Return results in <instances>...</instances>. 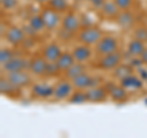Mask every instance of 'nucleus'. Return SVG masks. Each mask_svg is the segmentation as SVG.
Masks as SVG:
<instances>
[{
    "mask_svg": "<svg viewBox=\"0 0 147 138\" xmlns=\"http://www.w3.org/2000/svg\"><path fill=\"white\" fill-rule=\"evenodd\" d=\"M120 10H130L134 0H114Z\"/></svg>",
    "mask_w": 147,
    "mask_h": 138,
    "instance_id": "2f4dec72",
    "label": "nucleus"
},
{
    "mask_svg": "<svg viewBox=\"0 0 147 138\" xmlns=\"http://www.w3.org/2000/svg\"><path fill=\"white\" fill-rule=\"evenodd\" d=\"M132 73H134V67L127 66V64H119V66L113 70L114 77H115L118 80H121L123 78L130 75Z\"/></svg>",
    "mask_w": 147,
    "mask_h": 138,
    "instance_id": "393cba45",
    "label": "nucleus"
},
{
    "mask_svg": "<svg viewBox=\"0 0 147 138\" xmlns=\"http://www.w3.org/2000/svg\"><path fill=\"white\" fill-rule=\"evenodd\" d=\"M69 104H74V105H82L88 102L87 99V91L86 90H81V89H75L72 91V94L70 95V98L67 99Z\"/></svg>",
    "mask_w": 147,
    "mask_h": 138,
    "instance_id": "b1692460",
    "label": "nucleus"
},
{
    "mask_svg": "<svg viewBox=\"0 0 147 138\" xmlns=\"http://www.w3.org/2000/svg\"><path fill=\"white\" fill-rule=\"evenodd\" d=\"M100 11L108 19H117V16L119 15V12L121 10L118 8L114 0H105V3L100 8Z\"/></svg>",
    "mask_w": 147,
    "mask_h": 138,
    "instance_id": "6ab92c4d",
    "label": "nucleus"
},
{
    "mask_svg": "<svg viewBox=\"0 0 147 138\" xmlns=\"http://www.w3.org/2000/svg\"><path fill=\"white\" fill-rule=\"evenodd\" d=\"M16 54H15V52H13L12 49H10V48H1L0 49V64H5L6 62H9L11 58H13Z\"/></svg>",
    "mask_w": 147,
    "mask_h": 138,
    "instance_id": "cd10ccee",
    "label": "nucleus"
},
{
    "mask_svg": "<svg viewBox=\"0 0 147 138\" xmlns=\"http://www.w3.org/2000/svg\"><path fill=\"white\" fill-rule=\"evenodd\" d=\"M115 20L117 24L124 30H130L135 25V15L130 10H121Z\"/></svg>",
    "mask_w": 147,
    "mask_h": 138,
    "instance_id": "a211bd4d",
    "label": "nucleus"
},
{
    "mask_svg": "<svg viewBox=\"0 0 147 138\" xmlns=\"http://www.w3.org/2000/svg\"><path fill=\"white\" fill-rule=\"evenodd\" d=\"M85 72H86V63L75 62L66 72H64V75H65L66 79L72 80L74 78L79 77L80 74H82V73H85Z\"/></svg>",
    "mask_w": 147,
    "mask_h": 138,
    "instance_id": "5701e85b",
    "label": "nucleus"
},
{
    "mask_svg": "<svg viewBox=\"0 0 147 138\" xmlns=\"http://www.w3.org/2000/svg\"><path fill=\"white\" fill-rule=\"evenodd\" d=\"M30 64H31V59L26 58V57L15 56L9 62L3 64L1 69H3V72H5V73L18 72V70H30Z\"/></svg>",
    "mask_w": 147,
    "mask_h": 138,
    "instance_id": "0eeeda50",
    "label": "nucleus"
},
{
    "mask_svg": "<svg viewBox=\"0 0 147 138\" xmlns=\"http://www.w3.org/2000/svg\"><path fill=\"white\" fill-rule=\"evenodd\" d=\"M134 38L147 43V26H137L134 30Z\"/></svg>",
    "mask_w": 147,
    "mask_h": 138,
    "instance_id": "c85d7f7f",
    "label": "nucleus"
},
{
    "mask_svg": "<svg viewBox=\"0 0 147 138\" xmlns=\"http://www.w3.org/2000/svg\"><path fill=\"white\" fill-rule=\"evenodd\" d=\"M33 1L38 3V4H48L49 0H33Z\"/></svg>",
    "mask_w": 147,
    "mask_h": 138,
    "instance_id": "e433bc0d",
    "label": "nucleus"
},
{
    "mask_svg": "<svg viewBox=\"0 0 147 138\" xmlns=\"http://www.w3.org/2000/svg\"><path fill=\"white\" fill-rule=\"evenodd\" d=\"M87 99L88 102H93V104H100V102H105L107 99L109 98L108 95V90L105 88V85H97V86H92V88L87 89Z\"/></svg>",
    "mask_w": 147,
    "mask_h": 138,
    "instance_id": "ddd939ff",
    "label": "nucleus"
},
{
    "mask_svg": "<svg viewBox=\"0 0 147 138\" xmlns=\"http://www.w3.org/2000/svg\"><path fill=\"white\" fill-rule=\"evenodd\" d=\"M140 59H141V62H142V64L144 66H147V47H146V49L142 52V54L139 57Z\"/></svg>",
    "mask_w": 147,
    "mask_h": 138,
    "instance_id": "c9c22d12",
    "label": "nucleus"
},
{
    "mask_svg": "<svg viewBox=\"0 0 147 138\" xmlns=\"http://www.w3.org/2000/svg\"><path fill=\"white\" fill-rule=\"evenodd\" d=\"M137 69V72H139V77L141 78L142 80H147V69L146 68H142V67H139V68H136Z\"/></svg>",
    "mask_w": 147,
    "mask_h": 138,
    "instance_id": "473e14b6",
    "label": "nucleus"
},
{
    "mask_svg": "<svg viewBox=\"0 0 147 138\" xmlns=\"http://www.w3.org/2000/svg\"><path fill=\"white\" fill-rule=\"evenodd\" d=\"M72 54L76 62L79 63H87L92 58V49L91 46H87L84 43H80L74 47Z\"/></svg>",
    "mask_w": 147,
    "mask_h": 138,
    "instance_id": "dca6fc26",
    "label": "nucleus"
},
{
    "mask_svg": "<svg viewBox=\"0 0 147 138\" xmlns=\"http://www.w3.org/2000/svg\"><path fill=\"white\" fill-rule=\"evenodd\" d=\"M0 4H1L3 10H13L17 6V0H0Z\"/></svg>",
    "mask_w": 147,
    "mask_h": 138,
    "instance_id": "7c9ffc66",
    "label": "nucleus"
},
{
    "mask_svg": "<svg viewBox=\"0 0 147 138\" xmlns=\"http://www.w3.org/2000/svg\"><path fill=\"white\" fill-rule=\"evenodd\" d=\"M146 49V43L137 38H132L127 44V53L131 57H140Z\"/></svg>",
    "mask_w": 147,
    "mask_h": 138,
    "instance_id": "aec40b11",
    "label": "nucleus"
},
{
    "mask_svg": "<svg viewBox=\"0 0 147 138\" xmlns=\"http://www.w3.org/2000/svg\"><path fill=\"white\" fill-rule=\"evenodd\" d=\"M91 5H93V6H96V8H102V5L105 3V0H87Z\"/></svg>",
    "mask_w": 147,
    "mask_h": 138,
    "instance_id": "72a5a7b5",
    "label": "nucleus"
},
{
    "mask_svg": "<svg viewBox=\"0 0 147 138\" xmlns=\"http://www.w3.org/2000/svg\"><path fill=\"white\" fill-rule=\"evenodd\" d=\"M61 30L71 35L79 32L81 30V19L72 11L66 12L61 21Z\"/></svg>",
    "mask_w": 147,
    "mask_h": 138,
    "instance_id": "6e6552de",
    "label": "nucleus"
},
{
    "mask_svg": "<svg viewBox=\"0 0 147 138\" xmlns=\"http://www.w3.org/2000/svg\"><path fill=\"white\" fill-rule=\"evenodd\" d=\"M75 90L74 88L71 80L69 79H63V80H59L57 84L54 85V95H53V99L55 101H64V100H67L70 98V95L72 94V91Z\"/></svg>",
    "mask_w": 147,
    "mask_h": 138,
    "instance_id": "39448f33",
    "label": "nucleus"
},
{
    "mask_svg": "<svg viewBox=\"0 0 147 138\" xmlns=\"http://www.w3.org/2000/svg\"><path fill=\"white\" fill-rule=\"evenodd\" d=\"M100 77H92L91 74H88L87 72L82 73L79 77L74 78L71 80L72 85L75 89H81V90H87L92 88V86H97L100 85Z\"/></svg>",
    "mask_w": 147,
    "mask_h": 138,
    "instance_id": "423d86ee",
    "label": "nucleus"
},
{
    "mask_svg": "<svg viewBox=\"0 0 147 138\" xmlns=\"http://www.w3.org/2000/svg\"><path fill=\"white\" fill-rule=\"evenodd\" d=\"M18 90L20 89L16 88L6 77H1V79H0V93H1V95L13 96Z\"/></svg>",
    "mask_w": 147,
    "mask_h": 138,
    "instance_id": "4be33fe9",
    "label": "nucleus"
},
{
    "mask_svg": "<svg viewBox=\"0 0 147 138\" xmlns=\"http://www.w3.org/2000/svg\"><path fill=\"white\" fill-rule=\"evenodd\" d=\"M28 25L36 32H43L44 30H47L45 24H44V21H43V17L40 16V14H38V15H32L30 19H28Z\"/></svg>",
    "mask_w": 147,
    "mask_h": 138,
    "instance_id": "a878e982",
    "label": "nucleus"
},
{
    "mask_svg": "<svg viewBox=\"0 0 147 138\" xmlns=\"http://www.w3.org/2000/svg\"><path fill=\"white\" fill-rule=\"evenodd\" d=\"M31 93L36 99H50L54 95V85L48 83H34L32 84Z\"/></svg>",
    "mask_w": 147,
    "mask_h": 138,
    "instance_id": "9b49d317",
    "label": "nucleus"
},
{
    "mask_svg": "<svg viewBox=\"0 0 147 138\" xmlns=\"http://www.w3.org/2000/svg\"><path fill=\"white\" fill-rule=\"evenodd\" d=\"M61 53H63V51H61L60 46L55 42H50L44 46L42 56L47 59L48 62H57L58 58L61 56Z\"/></svg>",
    "mask_w": 147,
    "mask_h": 138,
    "instance_id": "f3484780",
    "label": "nucleus"
},
{
    "mask_svg": "<svg viewBox=\"0 0 147 138\" xmlns=\"http://www.w3.org/2000/svg\"><path fill=\"white\" fill-rule=\"evenodd\" d=\"M74 1H77V3H81V1H84V0H74Z\"/></svg>",
    "mask_w": 147,
    "mask_h": 138,
    "instance_id": "4c0bfd02",
    "label": "nucleus"
},
{
    "mask_svg": "<svg viewBox=\"0 0 147 138\" xmlns=\"http://www.w3.org/2000/svg\"><path fill=\"white\" fill-rule=\"evenodd\" d=\"M105 88L108 90L109 99L114 102H124L129 98V91L124 88L121 84H113V83H107Z\"/></svg>",
    "mask_w": 147,
    "mask_h": 138,
    "instance_id": "1a4fd4ad",
    "label": "nucleus"
},
{
    "mask_svg": "<svg viewBox=\"0 0 147 138\" xmlns=\"http://www.w3.org/2000/svg\"><path fill=\"white\" fill-rule=\"evenodd\" d=\"M103 37V32L98 26H85L81 29L77 33V40L80 43H84L87 46H96L98 41Z\"/></svg>",
    "mask_w": 147,
    "mask_h": 138,
    "instance_id": "f257e3e1",
    "label": "nucleus"
},
{
    "mask_svg": "<svg viewBox=\"0 0 147 138\" xmlns=\"http://www.w3.org/2000/svg\"><path fill=\"white\" fill-rule=\"evenodd\" d=\"M94 51L98 56H105L109 53H114L119 51V41L115 36L103 35V37L94 46Z\"/></svg>",
    "mask_w": 147,
    "mask_h": 138,
    "instance_id": "f03ea898",
    "label": "nucleus"
},
{
    "mask_svg": "<svg viewBox=\"0 0 147 138\" xmlns=\"http://www.w3.org/2000/svg\"><path fill=\"white\" fill-rule=\"evenodd\" d=\"M5 40L12 47H17V46H20L21 43L25 42L26 32L18 26H10L5 35Z\"/></svg>",
    "mask_w": 147,
    "mask_h": 138,
    "instance_id": "9d476101",
    "label": "nucleus"
},
{
    "mask_svg": "<svg viewBox=\"0 0 147 138\" xmlns=\"http://www.w3.org/2000/svg\"><path fill=\"white\" fill-rule=\"evenodd\" d=\"M119 84H121L127 91H131V90L137 91V90H141L144 88V80H142L139 75L134 74V73L125 78H123L121 80H119Z\"/></svg>",
    "mask_w": 147,
    "mask_h": 138,
    "instance_id": "2eb2a0df",
    "label": "nucleus"
},
{
    "mask_svg": "<svg viewBox=\"0 0 147 138\" xmlns=\"http://www.w3.org/2000/svg\"><path fill=\"white\" fill-rule=\"evenodd\" d=\"M5 77L10 80L16 88L21 89L25 86L31 85V75L26 70H18V72H11V73H5Z\"/></svg>",
    "mask_w": 147,
    "mask_h": 138,
    "instance_id": "f8f14e48",
    "label": "nucleus"
},
{
    "mask_svg": "<svg viewBox=\"0 0 147 138\" xmlns=\"http://www.w3.org/2000/svg\"><path fill=\"white\" fill-rule=\"evenodd\" d=\"M47 66H48V61L43 56L33 57V58H31L30 72H31L32 75H36V77L45 75V72H47Z\"/></svg>",
    "mask_w": 147,
    "mask_h": 138,
    "instance_id": "4468645a",
    "label": "nucleus"
},
{
    "mask_svg": "<svg viewBox=\"0 0 147 138\" xmlns=\"http://www.w3.org/2000/svg\"><path fill=\"white\" fill-rule=\"evenodd\" d=\"M75 62L76 61H75V58H74L72 52H63L61 56L58 58L57 64H58L59 69H60V72L64 73V72H66Z\"/></svg>",
    "mask_w": 147,
    "mask_h": 138,
    "instance_id": "412c9836",
    "label": "nucleus"
},
{
    "mask_svg": "<svg viewBox=\"0 0 147 138\" xmlns=\"http://www.w3.org/2000/svg\"><path fill=\"white\" fill-rule=\"evenodd\" d=\"M60 69H59L57 62H48V66H47V72H45V75H58L60 74Z\"/></svg>",
    "mask_w": 147,
    "mask_h": 138,
    "instance_id": "c756f323",
    "label": "nucleus"
},
{
    "mask_svg": "<svg viewBox=\"0 0 147 138\" xmlns=\"http://www.w3.org/2000/svg\"><path fill=\"white\" fill-rule=\"evenodd\" d=\"M40 16L43 17V21L45 24V27H47L48 31H55L59 26L61 25L63 17L61 14L55 11L52 8H44L42 11H40Z\"/></svg>",
    "mask_w": 147,
    "mask_h": 138,
    "instance_id": "7ed1b4c3",
    "label": "nucleus"
},
{
    "mask_svg": "<svg viewBox=\"0 0 147 138\" xmlns=\"http://www.w3.org/2000/svg\"><path fill=\"white\" fill-rule=\"evenodd\" d=\"M7 30H9V27L4 24V22H1V24H0V36H1V37H5Z\"/></svg>",
    "mask_w": 147,
    "mask_h": 138,
    "instance_id": "f704fd0d",
    "label": "nucleus"
},
{
    "mask_svg": "<svg viewBox=\"0 0 147 138\" xmlns=\"http://www.w3.org/2000/svg\"><path fill=\"white\" fill-rule=\"evenodd\" d=\"M48 6L54 9L55 11L63 14L69 9V3H67V0H49Z\"/></svg>",
    "mask_w": 147,
    "mask_h": 138,
    "instance_id": "bb28decb",
    "label": "nucleus"
},
{
    "mask_svg": "<svg viewBox=\"0 0 147 138\" xmlns=\"http://www.w3.org/2000/svg\"><path fill=\"white\" fill-rule=\"evenodd\" d=\"M123 61V54L119 52L109 53L105 56H100L98 61V68L103 72H113L119 64H121Z\"/></svg>",
    "mask_w": 147,
    "mask_h": 138,
    "instance_id": "20e7f679",
    "label": "nucleus"
}]
</instances>
